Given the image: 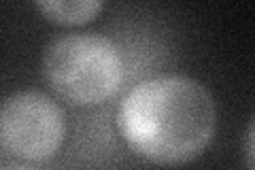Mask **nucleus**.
Segmentation results:
<instances>
[{
    "label": "nucleus",
    "instance_id": "obj_1",
    "mask_svg": "<svg viewBox=\"0 0 255 170\" xmlns=\"http://www.w3.org/2000/svg\"><path fill=\"white\" fill-rule=\"evenodd\" d=\"M115 126L138 158L159 166H181L209 149L217 130V109L202 81L159 75L126 92Z\"/></svg>",
    "mask_w": 255,
    "mask_h": 170
},
{
    "label": "nucleus",
    "instance_id": "obj_2",
    "mask_svg": "<svg viewBox=\"0 0 255 170\" xmlns=\"http://www.w3.org/2000/svg\"><path fill=\"white\" fill-rule=\"evenodd\" d=\"M41 68L51 92L70 107L92 109L122 90L126 62L102 32H66L45 45Z\"/></svg>",
    "mask_w": 255,
    "mask_h": 170
},
{
    "label": "nucleus",
    "instance_id": "obj_3",
    "mask_svg": "<svg viewBox=\"0 0 255 170\" xmlns=\"http://www.w3.org/2000/svg\"><path fill=\"white\" fill-rule=\"evenodd\" d=\"M66 130L64 109L45 92H15L0 107V145L28 164H41L58 156Z\"/></svg>",
    "mask_w": 255,
    "mask_h": 170
},
{
    "label": "nucleus",
    "instance_id": "obj_4",
    "mask_svg": "<svg viewBox=\"0 0 255 170\" xmlns=\"http://www.w3.org/2000/svg\"><path fill=\"white\" fill-rule=\"evenodd\" d=\"M107 0H34L38 11L55 26H85L105 9Z\"/></svg>",
    "mask_w": 255,
    "mask_h": 170
},
{
    "label": "nucleus",
    "instance_id": "obj_5",
    "mask_svg": "<svg viewBox=\"0 0 255 170\" xmlns=\"http://www.w3.org/2000/svg\"><path fill=\"white\" fill-rule=\"evenodd\" d=\"M253 121L249 124V128H247V151H245V156H247V166L249 168H253L255 166V158H253Z\"/></svg>",
    "mask_w": 255,
    "mask_h": 170
}]
</instances>
